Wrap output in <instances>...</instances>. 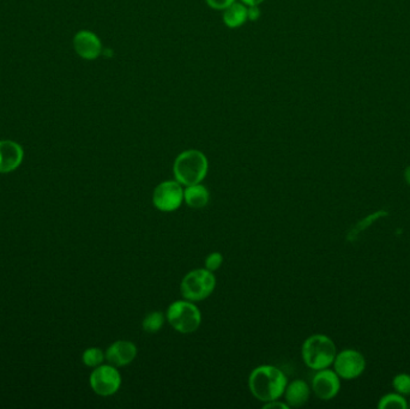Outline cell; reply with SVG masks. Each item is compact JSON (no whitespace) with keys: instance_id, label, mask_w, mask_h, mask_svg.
Returning a JSON list of instances; mask_svg holds the SVG:
<instances>
[{"instance_id":"cell-19","label":"cell","mask_w":410,"mask_h":409,"mask_svg":"<svg viewBox=\"0 0 410 409\" xmlns=\"http://www.w3.org/2000/svg\"><path fill=\"white\" fill-rule=\"evenodd\" d=\"M388 215L386 212H377V213L371 214L367 217H364L362 221L359 222L358 225L353 228L352 233L349 234V239H354L358 234H360L362 230L369 228V226L372 225L373 222L377 221L378 219H381V216H386Z\"/></svg>"},{"instance_id":"cell-22","label":"cell","mask_w":410,"mask_h":409,"mask_svg":"<svg viewBox=\"0 0 410 409\" xmlns=\"http://www.w3.org/2000/svg\"><path fill=\"white\" fill-rule=\"evenodd\" d=\"M205 1H206V4L209 5L211 8H215V10H225L229 5L233 4L235 0H205Z\"/></svg>"},{"instance_id":"cell-1","label":"cell","mask_w":410,"mask_h":409,"mask_svg":"<svg viewBox=\"0 0 410 409\" xmlns=\"http://www.w3.org/2000/svg\"><path fill=\"white\" fill-rule=\"evenodd\" d=\"M288 380L283 371L272 365L255 368L248 377V388L258 401L270 402L280 400L285 394Z\"/></svg>"},{"instance_id":"cell-26","label":"cell","mask_w":410,"mask_h":409,"mask_svg":"<svg viewBox=\"0 0 410 409\" xmlns=\"http://www.w3.org/2000/svg\"><path fill=\"white\" fill-rule=\"evenodd\" d=\"M404 178H406L407 183L410 185V166H408L404 171Z\"/></svg>"},{"instance_id":"cell-3","label":"cell","mask_w":410,"mask_h":409,"mask_svg":"<svg viewBox=\"0 0 410 409\" xmlns=\"http://www.w3.org/2000/svg\"><path fill=\"white\" fill-rule=\"evenodd\" d=\"M336 354L335 342L327 335H312L302 343V360L306 366L313 371L330 368Z\"/></svg>"},{"instance_id":"cell-6","label":"cell","mask_w":410,"mask_h":409,"mask_svg":"<svg viewBox=\"0 0 410 409\" xmlns=\"http://www.w3.org/2000/svg\"><path fill=\"white\" fill-rule=\"evenodd\" d=\"M184 202V188L176 180L162 181L153 193V204L159 212L173 213Z\"/></svg>"},{"instance_id":"cell-9","label":"cell","mask_w":410,"mask_h":409,"mask_svg":"<svg viewBox=\"0 0 410 409\" xmlns=\"http://www.w3.org/2000/svg\"><path fill=\"white\" fill-rule=\"evenodd\" d=\"M312 390L323 401H330L341 390V378L335 370L329 368L319 370L312 378Z\"/></svg>"},{"instance_id":"cell-11","label":"cell","mask_w":410,"mask_h":409,"mask_svg":"<svg viewBox=\"0 0 410 409\" xmlns=\"http://www.w3.org/2000/svg\"><path fill=\"white\" fill-rule=\"evenodd\" d=\"M73 46L78 55L87 60L99 58L102 53V43L100 39L88 30H80L76 34Z\"/></svg>"},{"instance_id":"cell-12","label":"cell","mask_w":410,"mask_h":409,"mask_svg":"<svg viewBox=\"0 0 410 409\" xmlns=\"http://www.w3.org/2000/svg\"><path fill=\"white\" fill-rule=\"evenodd\" d=\"M24 151L13 141H0V173L16 171L23 161Z\"/></svg>"},{"instance_id":"cell-10","label":"cell","mask_w":410,"mask_h":409,"mask_svg":"<svg viewBox=\"0 0 410 409\" xmlns=\"http://www.w3.org/2000/svg\"><path fill=\"white\" fill-rule=\"evenodd\" d=\"M137 353L139 349L134 342L127 340H118L107 348L106 360L115 368H124L136 359Z\"/></svg>"},{"instance_id":"cell-2","label":"cell","mask_w":410,"mask_h":409,"mask_svg":"<svg viewBox=\"0 0 410 409\" xmlns=\"http://www.w3.org/2000/svg\"><path fill=\"white\" fill-rule=\"evenodd\" d=\"M209 161L204 153L196 149L185 151L176 156L173 163V176L174 179L183 185L201 184L208 176Z\"/></svg>"},{"instance_id":"cell-16","label":"cell","mask_w":410,"mask_h":409,"mask_svg":"<svg viewBox=\"0 0 410 409\" xmlns=\"http://www.w3.org/2000/svg\"><path fill=\"white\" fill-rule=\"evenodd\" d=\"M166 314L161 311H153L147 314L142 321L143 330L148 334H156L162 329L166 321Z\"/></svg>"},{"instance_id":"cell-21","label":"cell","mask_w":410,"mask_h":409,"mask_svg":"<svg viewBox=\"0 0 410 409\" xmlns=\"http://www.w3.org/2000/svg\"><path fill=\"white\" fill-rule=\"evenodd\" d=\"M223 263V256L221 252H211L206 258H205V269L209 272H216L221 268Z\"/></svg>"},{"instance_id":"cell-25","label":"cell","mask_w":410,"mask_h":409,"mask_svg":"<svg viewBox=\"0 0 410 409\" xmlns=\"http://www.w3.org/2000/svg\"><path fill=\"white\" fill-rule=\"evenodd\" d=\"M243 4L248 5V6H258V5L262 4L264 0H241Z\"/></svg>"},{"instance_id":"cell-18","label":"cell","mask_w":410,"mask_h":409,"mask_svg":"<svg viewBox=\"0 0 410 409\" xmlns=\"http://www.w3.org/2000/svg\"><path fill=\"white\" fill-rule=\"evenodd\" d=\"M105 359V353L100 348H97V347H92V348L85 349L83 355H82V361L88 368H97V366L102 365Z\"/></svg>"},{"instance_id":"cell-20","label":"cell","mask_w":410,"mask_h":409,"mask_svg":"<svg viewBox=\"0 0 410 409\" xmlns=\"http://www.w3.org/2000/svg\"><path fill=\"white\" fill-rule=\"evenodd\" d=\"M393 387L401 395H410V376L407 373H400L393 380Z\"/></svg>"},{"instance_id":"cell-15","label":"cell","mask_w":410,"mask_h":409,"mask_svg":"<svg viewBox=\"0 0 410 409\" xmlns=\"http://www.w3.org/2000/svg\"><path fill=\"white\" fill-rule=\"evenodd\" d=\"M223 11V22L228 28H238L248 20V8L241 3L234 1Z\"/></svg>"},{"instance_id":"cell-4","label":"cell","mask_w":410,"mask_h":409,"mask_svg":"<svg viewBox=\"0 0 410 409\" xmlns=\"http://www.w3.org/2000/svg\"><path fill=\"white\" fill-rule=\"evenodd\" d=\"M166 318L173 329L184 335L195 333L202 323L201 310L195 303L186 299L173 301L168 306Z\"/></svg>"},{"instance_id":"cell-17","label":"cell","mask_w":410,"mask_h":409,"mask_svg":"<svg viewBox=\"0 0 410 409\" xmlns=\"http://www.w3.org/2000/svg\"><path fill=\"white\" fill-rule=\"evenodd\" d=\"M409 407L406 398L401 394H388L381 397L378 403L379 409H407Z\"/></svg>"},{"instance_id":"cell-14","label":"cell","mask_w":410,"mask_h":409,"mask_svg":"<svg viewBox=\"0 0 410 409\" xmlns=\"http://www.w3.org/2000/svg\"><path fill=\"white\" fill-rule=\"evenodd\" d=\"M210 193L206 186L202 184L190 185L184 188V202L192 209H203L209 204Z\"/></svg>"},{"instance_id":"cell-7","label":"cell","mask_w":410,"mask_h":409,"mask_svg":"<svg viewBox=\"0 0 410 409\" xmlns=\"http://www.w3.org/2000/svg\"><path fill=\"white\" fill-rule=\"evenodd\" d=\"M89 383L92 391L100 396H112L122 387V375L113 365H100L92 372Z\"/></svg>"},{"instance_id":"cell-23","label":"cell","mask_w":410,"mask_h":409,"mask_svg":"<svg viewBox=\"0 0 410 409\" xmlns=\"http://www.w3.org/2000/svg\"><path fill=\"white\" fill-rule=\"evenodd\" d=\"M264 409H275V408H280V409H288L290 408L289 407L288 403H283V402L278 401V400H275V401H270V402H265L263 405Z\"/></svg>"},{"instance_id":"cell-13","label":"cell","mask_w":410,"mask_h":409,"mask_svg":"<svg viewBox=\"0 0 410 409\" xmlns=\"http://www.w3.org/2000/svg\"><path fill=\"white\" fill-rule=\"evenodd\" d=\"M283 395L289 407H294V408L302 407L310 400V385L307 384L305 380H293L290 384H287Z\"/></svg>"},{"instance_id":"cell-8","label":"cell","mask_w":410,"mask_h":409,"mask_svg":"<svg viewBox=\"0 0 410 409\" xmlns=\"http://www.w3.org/2000/svg\"><path fill=\"white\" fill-rule=\"evenodd\" d=\"M334 370L342 380H355L364 373L366 360L360 352L355 349H344L336 354Z\"/></svg>"},{"instance_id":"cell-24","label":"cell","mask_w":410,"mask_h":409,"mask_svg":"<svg viewBox=\"0 0 410 409\" xmlns=\"http://www.w3.org/2000/svg\"><path fill=\"white\" fill-rule=\"evenodd\" d=\"M260 16V13L258 6H250V8H248V18H250L251 21H257Z\"/></svg>"},{"instance_id":"cell-5","label":"cell","mask_w":410,"mask_h":409,"mask_svg":"<svg viewBox=\"0 0 410 409\" xmlns=\"http://www.w3.org/2000/svg\"><path fill=\"white\" fill-rule=\"evenodd\" d=\"M216 287V277L208 269H195L188 272L181 280V296L186 300L197 303L205 300L213 294Z\"/></svg>"}]
</instances>
